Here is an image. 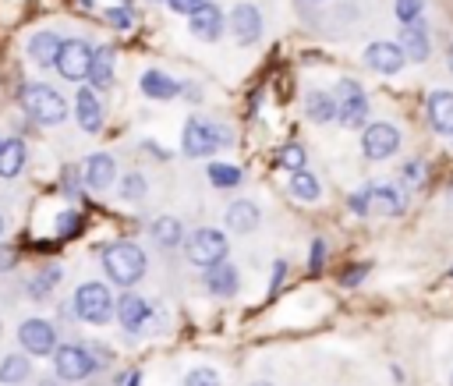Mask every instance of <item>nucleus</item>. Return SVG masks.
Listing matches in <instances>:
<instances>
[{"label":"nucleus","mask_w":453,"mask_h":386,"mask_svg":"<svg viewBox=\"0 0 453 386\" xmlns=\"http://www.w3.org/2000/svg\"><path fill=\"white\" fill-rule=\"evenodd\" d=\"M258 220H262V212H258V205L251 198H237L223 212V223H226L230 234H251L258 227Z\"/></svg>","instance_id":"nucleus-18"},{"label":"nucleus","mask_w":453,"mask_h":386,"mask_svg":"<svg viewBox=\"0 0 453 386\" xmlns=\"http://www.w3.org/2000/svg\"><path fill=\"white\" fill-rule=\"evenodd\" d=\"M60 35L57 32H35L28 39V57L39 64V67H53L57 64V53H60Z\"/></svg>","instance_id":"nucleus-22"},{"label":"nucleus","mask_w":453,"mask_h":386,"mask_svg":"<svg viewBox=\"0 0 453 386\" xmlns=\"http://www.w3.org/2000/svg\"><path fill=\"white\" fill-rule=\"evenodd\" d=\"M113 177H117V163L110 152H92L81 166V184L92 188V191H106L113 188Z\"/></svg>","instance_id":"nucleus-15"},{"label":"nucleus","mask_w":453,"mask_h":386,"mask_svg":"<svg viewBox=\"0 0 453 386\" xmlns=\"http://www.w3.org/2000/svg\"><path fill=\"white\" fill-rule=\"evenodd\" d=\"M251 386H273V382H269V379H258V382H251Z\"/></svg>","instance_id":"nucleus-47"},{"label":"nucleus","mask_w":453,"mask_h":386,"mask_svg":"<svg viewBox=\"0 0 453 386\" xmlns=\"http://www.w3.org/2000/svg\"><path fill=\"white\" fill-rule=\"evenodd\" d=\"M365 273H368V262H361V266H354V269H347V273L340 276V283H343V287H357V283L365 280Z\"/></svg>","instance_id":"nucleus-39"},{"label":"nucleus","mask_w":453,"mask_h":386,"mask_svg":"<svg viewBox=\"0 0 453 386\" xmlns=\"http://www.w3.org/2000/svg\"><path fill=\"white\" fill-rule=\"evenodd\" d=\"M184 386H219V375L216 368H191L184 375Z\"/></svg>","instance_id":"nucleus-36"},{"label":"nucleus","mask_w":453,"mask_h":386,"mask_svg":"<svg viewBox=\"0 0 453 386\" xmlns=\"http://www.w3.org/2000/svg\"><path fill=\"white\" fill-rule=\"evenodd\" d=\"M361 149H365L368 159H389L400 149V131L393 124H386V120L368 124L365 135H361Z\"/></svg>","instance_id":"nucleus-11"},{"label":"nucleus","mask_w":453,"mask_h":386,"mask_svg":"<svg viewBox=\"0 0 453 386\" xmlns=\"http://www.w3.org/2000/svg\"><path fill=\"white\" fill-rule=\"evenodd\" d=\"M403 50L396 46V42H372L368 50H365V64L372 67V71H379V74H396L400 67H403Z\"/></svg>","instance_id":"nucleus-17"},{"label":"nucleus","mask_w":453,"mask_h":386,"mask_svg":"<svg viewBox=\"0 0 453 386\" xmlns=\"http://www.w3.org/2000/svg\"><path fill=\"white\" fill-rule=\"evenodd\" d=\"M18 99H21V110L35 124H42V127H53V124H64L67 120V99L53 85H46V81L21 85V96Z\"/></svg>","instance_id":"nucleus-2"},{"label":"nucleus","mask_w":453,"mask_h":386,"mask_svg":"<svg viewBox=\"0 0 453 386\" xmlns=\"http://www.w3.org/2000/svg\"><path fill=\"white\" fill-rule=\"evenodd\" d=\"M365 195H368V212L396 216V212L403 209V198H400L393 188H386V184H372V188H365Z\"/></svg>","instance_id":"nucleus-26"},{"label":"nucleus","mask_w":453,"mask_h":386,"mask_svg":"<svg viewBox=\"0 0 453 386\" xmlns=\"http://www.w3.org/2000/svg\"><path fill=\"white\" fill-rule=\"evenodd\" d=\"M202 283H205V290H209L212 297H234V294L241 290V273H237V266H234L230 259H219V262L205 266Z\"/></svg>","instance_id":"nucleus-12"},{"label":"nucleus","mask_w":453,"mask_h":386,"mask_svg":"<svg viewBox=\"0 0 453 386\" xmlns=\"http://www.w3.org/2000/svg\"><path fill=\"white\" fill-rule=\"evenodd\" d=\"M149 269L145 251L134 241H113L103 248V273L117 287H134Z\"/></svg>","instance_id":"nucleus-1"},{"label":"nucleus","mask_w":453,"mask_h":386,"mask_svg":"<svg viewBox=\"0 0 453 386\" xmlns=\"http://www.w3.org/2000/svg\"><path fill=\"white\" fill-rule=\"evenodd\" d=\"M400 50H403V57H411L414 64L428 57V32H425L421 21H407V25H403V32H400Z\"/></svg>","instance_id":"nucleus-25"},{"label":"nucleus","mask_w":453,"mask_h":386,"mask_svg":"<svg viewBox=\"0 0 453 386\" xmlns=\"http://www.w3.org/2000/svg\"><path fill=\"white\" fill-rule=\"evenodd\" d=\"M205 177H209V184H212V188H219V191H226V188H237V184L244 181L241 166H234V163H209Z\"/></svg>","instance_id":"nucleus-30"},{"label":"nucleus","mask_w":453,"mask_h":386,"mask_svg":"<svg viewBox=\"0 0 453 386\" xmlns=\"http://www.w3.org/2000/svg\"><path fill=\"white\" fill-rule=\"evenodd\" d=\"M113 315H117V322H120L124 333H142L149 326V319H152V305L142 294H131L127 290V294H120L113 301Z\"/></svg>","instance_id":"nucleus-10"},{"label":"nucleus","mask_w":453,"mask_h":386,"mask_svg":"<svg viewBox=\"0 0 453 386\" xmlns=\"http://www.w3.org/2000/svg\"><path fill=\"white\" fill-rule=\"evenodd\" d=\"M322 262H326V241L315 237L311 241V251H308V273H322Z\"/></svg>","instance_id":"nucleus-37"},{"label":"nucleus","mask_w":453,"mask_h":386,"mask_svg":"<svg viewBox=\"0 0 453 386\" xmlns=\"http://www.w3.org/2000/svg\"><path fill=\"white\" fill-rule=\"evenodd\" d=\"M18 344L25 347L28 358H50L57 351V329L46 319H25L18 326Z\"/></svg>","instance_id":"nucleus-9"},{"label":"nucleus","mask_w":453,"mask_h":386,"mask_svg":"<svg viewBox=\"0 0 453 386\" xmlns=\"http://www.w3.org/2000/svg\"><path fill=\"white\" fill-rule=\"evenodd\" d=\"M57 283H60V266H46V269L28 283V290H32L35 301H42V297L50 294V287H57Z\"/></svg>","instance_id":"nucleus-32"},{"label":"nucleus","mask_w":453,"mask_h":386,"mask_svg":"<svg viewBox=\"0 0 453 386\" xmlns=\"http://www.w3.org/2000/svg\"><path fill=\"white\" fill-rule=\"evenodd\" d=\"M290 195L301 198V202H315L322 195V184H319V177L311 170L301 166V170H290Z\"/></svg>","instance_id":"nucleus-28"},{"label":"nucleus","mask_w":453,"mask_h":386,"mask_svg":"<svg viewBox=\"0 0 453 386\" xmlns=\"http://www.w3.org/2000/svg\"><path fill=\"white\" fill-rule=\"evenodd\" d=\"M0 237H4V216H0Z\"/></svg>","instance_id":"nucleus-49"},{"label":"nucleus","mask_w":453,"mask_h":386,"mask_svg":"<svg viewBox=\"0 0 453 386\" xmlns=\"http://www.w3.org/2000/svg\"><path fill=\"white\" fill-rule=\"evenodd\" d=\"M449 71H453V46H449Z\"/></svg>","instance_id":"nucleus-48"},{"label":"nucleus","mask_w":453,"mask_h":386,"mask_svg":"<svg viewBox=\"0 0 453 386\" xmlns=\"http://www.w3.org/2000/svg\"><path fill=\"white\" fill-rule=\"evenodd\" d=\"M184 255H188V262H195L198 269H205V266H212V262H219V259L230 255V241L216 227H198V230L184 234Z\"/></svg>","instance_id":"nucleus-5"},{"label":"nucleus","mask_w":453,"mask_h":386,"mask_svg":"<svg viewBox=\"0 0 453 386\" xmlns=\"http://www.w3.org/2000/svg\"><path fill=\"white\" fill-rule=\"evenodd\" d=\"M304 159H308V152H304V145H301V142H287V145L276 152V163H280V166H287V170H301V166H304Z\"/></svg>","instance_id":"nucleus-33"},{"label":"nucleus","mask_w":453,"mask_h":386,"mask_svg":"<svg viewBox=\"0 0 453 386\" xmlns=\"http://www.w3.org/2000/svg\"><path fill=\"white\" fill-rule=\"evenodd\" d=\"M396 18L407 25V21H418L421 18V0H396Z\"/></svg>","instance_id":"nucleus-38"},{"label":"nucleus","mask_w":453,"mask_h":386,"mask_svg":"<svg viewBox=\"0 0 453 386\" xmlns=\"http://www.w3.org/2000/svg\"><path fill=\"white\" fill-rule=\"evenodd\" d=\"M32 375V365H28V354H7L0 361V382L4 386H18Z\"/></svg>","instance_id":"nucleus-29"},{"label":"nucleus","mask_w":453,"mask_h":386,"mask_svg":"<svg viewBox=\"0 0 453 386\" xmlns=\"http://www.w3.org/2000/svg\"><path fill=\"white\" fill-rule=\"evenodd\" d=\"M202 4H205V0H166V7H170L173 14H195Z\"/></svg>","instance_id":"nucleus-40"},{"label":"nucleus","mask_w":453,"mask_h":386,"mask_svg":"<svg viewBox=\"0 0 453 386\" xmlns=\"http://www.w3.org/2000/svg\"><path fill=\"white\" fill-rule=\"evenodd\" d=\"M71 312L81 319V322H92V326H103L113 319V294L106 283L99 280H85L74 297H71Z\"/></svg>","instance_id":"nucleus-4"},{"label":"nucleus","mask_w":453,"mask_h":386,"mask_svg":"<svg viewBox=\"0 0 453 386\" xmlns=\"http://www.w3.org/2000/svg\"><path fill=\"white\" fill-rule=\"evenodd\" d=\"M283 276H287V262L280 259V262H273V280H269V294H276V290H280Z\"/></svg>","instance_id":"nucleus-42"},{"label":"nucleus","mask_w":453,"mask_h":386,"mask_svg":"<svg viewBox=\"0 0 453 386\" xmlns=\"http://www.w3.org/2000/svg\"><path fill=\"white\" fill-rule=\"evenodd\" d=\"M223 25H226V18H223V11H219L212 0H205L195 14H188V28H191V35L202 39V42H216V39L223 35Z\"/></svg>","instance_id":"nucleus-14"},{"label":"nucleus","mask_w":453,"mask_h":386,"mask_svg":"<svg viewBox=\"0 0 453 386\" xmlns=\"http://www.w3.org/2000/svg\"><path fill=\"white\" fill-rule=\"evenodd\" d=\"M230 127L216 124V120H202V117H191L180 131V152L191 156V159H202V156H212L219 152L223 145H230Z\"/></svg>","instance_id":"nucleus-3"},{"label":"nucleus","mask_w":453,"mask_h":386,"mask_svg":"<svg viewBox=\"0 0 453 386\" xmlns=\"http://www.w3.org/2000/svg\"><path fill=\"white\" fill-rule=\"evenodd\" d=\"M149 234H152V241H156L159 248H166V251L184 244V223H180L177 216H156L152 227H149Z\"/></svg>","instance_id":"nucleus-23"},{"label":"nucleus","mask_w":453,"mask_h":386,"mask_svg":"<svg viewBox=\"0 0 453 386\" xmlns=\"http://www.w3.org/2000/svg\"><path fill=\"white\" fill-rule=\"evenodd\" d=\"M0 333H4V322H0Z\"/></svg>","instance_id":"nucleus-50"},{"label":"nucleus","mask_w":453,"mask_h":386,"mask_svg":"<svg viewBox=\"0 0 453 386\" xmlns=\"http://www.w3.org/2000/svg\"><path fill=\"white\" fill-rule=\"evenodd\" d=\"M106 21H110L113 28H131V21H134V7H131L127 0H120L117 7H106Z\"/></svg>","instance_id":"nucleus-35"},{"label":"nucleus","mask_w":453,"mask_h":386,"mask_svg":"<svg viewBox=\"0 0 453 386\" xmlns=\"http://www.w3.org/2000/svg\"><path fill=\"white\" fill-rule=\"evenodd\" d=\"M304 110H308V117H311L315 124H326V120H333V117H336V99H333V92L311 89V92H308V99H304Z\"/></svg>","instance_id":"nucleus-27"},{"label":"nucleus","mask_w":453,"mask_h":386,"mask_svg":"<svg viewBox=\"0 0 453 386\" xmlns=\"http://www.w3.org/2000/svg\"><path fill=\"white\" fill-rule=\"evenodd\" d=\"M64 191H67V195H74V191H78V181H74V170H67V174H64Z\"/></svg>","instance_id":"nucleus-45"},{"label":"nucleus","mask_w":453,"mask_h":386,"mask_svg":"<svg viewBox=\"0 0 453 386\" xmlns=\"http://www.w3.org/2000/svg\"><path fill=\"white\" fill-rule=\"evenodd\" d=\"M50 358H53L57 379H64V382H81L99 368V358L88 351V344L85 347L81 344H57V351Z\"/></svg>","instance_id":"nucleus-6"},{"label":"nucleus","mask_w":453,"mask_h":386,"mask_svg":"<svg viewBox=\"0 0 453 386\" xmlns=\"http://www.w3.org/2000/svg\"><path fill=\"white\" fill-rule=\"evenodd\" d=\"M117 191H120V198L134 202V198H142V195L149 191V181H145L142 174H124V177H120V184H117Z\"/></svg>","instance_id":"nucleus-34"},{"label":"nucleus","mask_w":453,"mask_h":386,"mask_svg":"<svg viewBox=\"0 0 453 386\" xmlns=\"http://www.w3.org/2000/svg\"><path fill=\"white\" fill-rule=\"evenodd\" d=\"M14 259H18V255H14L11 248H0V269H4V273L14 269Z\"/></svg>","instance_id":"nucleus-44"},{"label":"nucleus","mask_w":453,"mask_h":386,"mask_svg":"<svg viewBox=\"0 0 453 386\" xmlns=\"http://www.w3.org/2000/svg\"><path fill=\"white\" fill-rule=\"evenodd\" d=\"M25 159H28V149L21 138H4L0 142V177H18L25 170Z\"/></svg>","instance_id":"nucleus-24"},{"label":"nucleus","mask_w":453,"mask_h":386,"mask_svg":"<svg viewBox=\"0 0 453 386\" xmlns=\"http://www.w3.org/2000/svg\"><path fill=\"white\" fill-rule=\"evenodd\" d=\"M226 21H230V35L237 39V46L258 42V35H262V11L255 4H237Z\"/></svg>","instance_id":"nucleus-13"},{"label":"nucleus","mask_w":453,"mask_h":386,"mask_svg":"<svg viewBox=\"0 0 453 386\" xmlns=\"http://www.w3.org/2000/svg\"><path fill=\"white\" fill-rule=\"evenodd\" d=\"M124 386H142V372H127V382Z\"/></svg>","instance_id":"nucleus-46"},{"label":"nucleus","mask_w":453,"mask_h":386,"mask_svg":"<svg viewBox=\"0 0 453 386\" xmlns=\"http://www.w3.org/2000/svg\"><path fill=\"white\" fill-rule=\"evenodd\" d=\"M418 174H421V163H407V166H403V177H407V184H418V181H421Z\"/></svg>","instance_id":"nucleus-43"},{"label":"nucleus","mask_w":453,"mask_h":386,"mask_svg":"<svg viewBox=\"0 0 453 386\" xmlns=\"http://www.w3.org/2000/svg\"><path fill=\"white\" fill-rule=\"evenodd\" d=\"M81 212L78 209H60L57 212V220H53V234L57 237H78L81 234Z\"/></svg>","instance_id":"nucleus-31"},{"label":"nucleus","mask_w":453,"mask_h":386,"mask_svg":"<svg viewBox=\"0 0 453 386\" xmlns=\"http://www.w3.org/2000/svg\"><path fill=\"white\" fill-rule=\"evenodd\" d=\"M333 99H336V117H340L343 127H361L368 120V99H365V92L354 78H343L336 85Z\"/></svg>","instance_id":"nucleus-7"},{"label":"nucleus","mask_w":453,"mask_h":386,"mask_svg":"<svg viewBox=\"0 0 453 386\" xmlns=\"http://www.w3.org/2000/svg\"><path fill=\"white\" fill-rule=\"evenodd\" d=\"M92 53H96V46H92V42H85V39H64L53 67H57V71H60L67 81H81V78L88 74Z\"/></svg>","instance_id":"nucleus-8"},{"label":"nucleus","mask_w":453,"mask_h":386,"mask_svg":"<svg viewBox=\"0 0 453 386\" xmlns=\"http://www.w3.org/2000/svg\"><path fill=\"white\" fill-rule=\"evenodd\" d=\"M74 120H78V127L85 135H99L103 131V106H99V96H96L92 85L78 89V96H74Z\"/></svg>","instance_id":"nucleus-16"},{"label":"nucleus","mask_w":453,"mask_h":386,"mask_svg":"<svg viewBox=\"0 0 453 386\" xmlns=\"http://www.w3.org/2000/svg\"><path fill=\"white\" fill-rule=\"evenodd\" d=\"M113 67H117V53H113V46H96L85 81H88L92 89H106V85H113Z\"/></svg>","instance_id":"nucleus-20"},{"label":"nucleus","mask_w":453,"mask_h":386,"mask_svg":"<svg viewBox=\"0 0 453 386\" xmlns=\"http://www.w3.org/2000/svg\"><path fill=\"white\" fill-rule=\"evenodd\" d=\"M138 85H142V96H149V99H177V96H180V81L170 78V74L159 71V67L142 71Z\"/></svg>","instance_id":"nucleus-19"},{"label":"nucleus","mask_w":453,"mask_h":386,"mask_svg":"<svg viewBox=\"0 0 453 386\" xmlns=\"http://www.w3.org/2000/svg\"><path fill=\"white\" fill-rule=\"evenodd\" d=\"M347 205H350V212H354V216H368V195H365V188H361V191H354Z\"/></svg>","instance_id":"nucleus-41"},{"label":"nucleus","mask_w":453,"mask_h":386,"mask_svg":"<svg viewBox=\"0 0 453 386\" xmlns=\"http://www.w3.org/2000/svg\"><path fill=\"white\" fill-rule=\"evenodd\" d=\"M428 120L439 135H453V92H432L428 96Z\"/></svg>","instance_id":"nucleus-21"}]
</instances>
